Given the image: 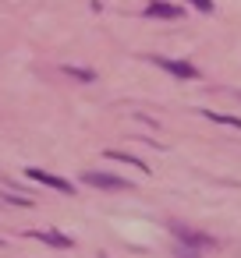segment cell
<instances>
[{
	"label": "cell",
	"mask_w": 241,
	"mask_h": 258,
	"mask_svg": "<svg viewBox=\"0 0 241 258\" xmlns=\"http://www.w3.org/2000/svg\"><path fill=\"white\" fill-rule=\"evenodd\" d=\"M174 258H202V254H199V251H195V247H184V244H181V247H177V254H174Z\"/></svg>",
	"instance_id": "obj_11"
},
{
	"label": "cell",
	"mask_w": 241,
	"mask_h": 258,
	"mask_svg": "<svg viewBox=\"0 0 241 258\" xmlns=\"http://www.w3.org/2000/svg\"><path fill=\"white\" fill-rule=\"evenodd\" d=\"M170 230L181 237V244H184V247H195V251L213 247V237H206V233H199V230H188V226H184V223H177V219L170 223Z\"/></svg>",
	"instance_id": "obj_3"
},
{
	"label": "cell",
	"mask_w": 241,
	"mask_h": 258,
	"mask_svg": "<svg viewBox=\"0 0 241 258\" xmlns=\"http://www.w3.org/2000/svg\"><path fill=\"white\" fill-rule=\"evenodd\" d=\"M188 4H191L195 11H202V15H209V11H213V0H188Z\"/></svg>",
	"instance_id": "obj_10"
},
{
	"label": "cell",
	"mask_w": 241,
	"mask_h": 258,
	"mask_svg": "<svg viewBox=\"0 0 241 258\" xmlns=\"http://www.w3.org/2000/svg\"><path fill=\"white\" fill-rule=\"evenodd\" d=\"M146 18H167V22H177V18H181V8L167 4V0H153V4L146 8Z\"/></svg>",
	"instance_id": "obj_5"
},
{
	"label": "cell",
	"mask_w": 241,
	"mask_h": 258,
	"mask_svg": "<svg viewBox=\"0 0 241 258\" xmlns=\"http://www.w3.org/2000/svg\"><path fill=\"white\" fill-rule=\"evenodd\" d=\"M153 64L156 68H163L167 75H174V78H181V82H191V78H199V71L188 64V60H170V57H153Z\"/></svg>",
	"instance_id": "obj_2"
},
{
	"label": "cell",
	"mask_w": 241,
	"mask_h": 258,
	"mask_svg": "<svg viewBox=\"0 0 241 258\" xmlns=\"http://www.w3.org/2000/svg\"><path fill=\"white\" fill-rule=\"evenodd\" d=\"M107 156H110V159H121V163H135L138 170H146V173H149V166H146L142 159H135V156H128V152H107Z\"/></svg>",
	"instance_id": "obj_9"
},
{
	"label": "cell",
	"mask_w": 241,
	"mask_h": 258,
	"mask_svg": "<svg viewBox=\"0 0 241 258\" xmlns=\"http://www.w3.org/2000/svg\"><path fill=\"white\" fill-rule=\"evenodd\" d=\"M29 177H32V180H39V184H46V187H54V191H61V195H75L71 180H64V177H57V173H50V170L32 166V170H29Z\"/></svg>",
	"instance_id": "obj_4"
},
{
	"label": "cell",
	"mask_w": 241,
	"mask_h": 258,
	"mask_svg": "<svg viewBox=\"0 0 241 258\" xmlns=\"http://www.w3.org/2000/svg\"><path fill=\"white\" fill-rule=\"evenodd\" d=\"M32 237H36V240H43V244H50V247H61V251L75 247V240H71V237H64V233H57V230H36Z\"/></svg>",
	"instance_id": "obj_6"
},
{
	"label": "cell",
	"mask_w": 241,
	"mask_h": 258,
	"mask_svg": "<svg viewBox=\"0 0 241 258\" xmlns=\"http://www.w3.org/2000/svg\"><path fill=\"white\" fill-rule=\"evenodd\" d=\"M206 117L216 120V124H227V127H237L241 131V117H227V113H213V110H206Z\"/></svg>",
	"instance_id": "obj_8"
},
{
	"label": "cell",
	"mask_w": 241,
	"mask_h": 258,
	"mask_svg": "<svg viewBox=\"0 0 241 258\" xmlns=\"http://www.w3.org/2000/svg\"><path fill=\"white\" fill-rule=\"evenodd\" d=\"M82 180L89 187H100V191H128V180L117 177V173H103V170H85Z\"/></svg>",
	"instance_id": "obj_1"
},
{
	"label": "cell",
	"mask_w": 241,
	"mask_h": 258,
	"mask_svg": "<svg viewBox=\"0 0 241 258\" xmlns=\"http://www.w3.org/2000/svg\"><path fill=\"white\" fill-rule=\"evenodd\" d=\"M64 75H68V78H78V82H96V71H89V68H71V64H64Z\"/></svg>",
	"instance_id": "obj_7"
}]
</instances>
